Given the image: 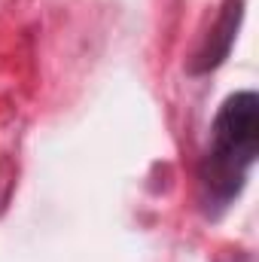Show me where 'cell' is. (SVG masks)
Masks as SVG:
<instances>
[{
	"label": "cell",
	"mask_w": 259,
	"mask_h": 262,
	"mask_svg": "<svg viewBox=\"0 0 259 262\" xmlns=\"http://www.w3.org/2000/svg\"><path fill=\"white\" fill-rule=\"evenodd\" d=\"M259 152V98L256 92H235L223 101L210 143L198 165V183L207 207H229L244 189V180Z\"/></svg>",
	"instance_id": "1"
},
{
	"label": "cell",
	"mask_w": 259,
	"mask_h": 262,
	"mask_svg": "<svg viewBox=\"0 0 259 262\" xmlns=\"http://www.w3.org/2000/svg\"><path fill=\"white\" fill-rule=\"evenodd\" d=\"M241 6H244L241 0H226L223 15H220L217 31H213V34H220V46H217V49H213V46H204V49L195 55L192 67H189L192 73L213 70V67L226 58V52H229V46H232V40H235V28H238V18H241Z\"/></svg>",
	"instance_id": "2"
}]
</instances>
